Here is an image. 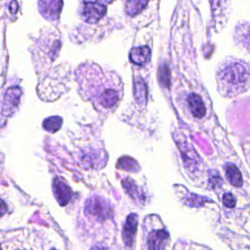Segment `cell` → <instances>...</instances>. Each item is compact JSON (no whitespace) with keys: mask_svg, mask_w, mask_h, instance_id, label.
<instances>
[{"mask_svg":"<svg viewBox=\"0 0 250 250\" xmlns=\"http://www.w3.org/2000/svg\"><path fill=\"white\" fill-rule=\"evenodd\" d=\"M100 2H96V1L83 2L84 5H83L81 16L85 22L90 24L97 23L102 17H104L107 11V7L104 4H101Z\"/></svg>","mask_w":250,"mask_h":250,"instance_id":"3957f363","label":"cell"},{"mask_svg":"<svg viewBox=\"0 0 250 250\" xmlns=\"http://www.w3.org/2000/svg\"><path fill=\"white\" fill-rule=\"evenodd\" d=\"M138 218L136 214L129 215L124 226L122 237H123L124 243L127 247H132L134 243V235L136 233L137 229H138Z\"/></svg>","mask_w":250,"mask_h":250,"instance_id":"277c9868","label":"cell"},{"mask_svg":"<svg viewBox=\"0 0 250 250\" xmlns=\"http://www.w3.org/2000/svg\"><path fill=\"white\" fill-rule=\"evenodd\" d=\"M91 250H104V249L101 248V247H94Z\"/></svg>","mask_w":250,"mask_h":250,"instance_id":"e0dca14e","label":"cell"},{"mask_svg":"<svg viewBox=\"0 0 250 250\" xmlns=\"http://www.w3.org/2000/svg\"><path fill=\"white\" fill-rule=\"evenodd\" d=\"M151 52L148 46H144L140 47L133 48L130 52L129 58L130 61L138 66L147 64L151 60Z\"/></svg>","mask_w":250,"mask_h":250,"instance_id":"52a82bcc","label":"cell"},{"mask_svg":"<svg viewBox=\"0 0 250 250\" xmlns=\"http://www.w3.org/2000/svg\"><path fill=\"white\" fill-rule=\"evenodd\" d=\"M62 120L59 116H51L46 118L42 123V127L50 133H55L59 131L62 125Z\"/></svg>","mask_w":250,"mask_h":250,"instance_id":"7c38bea8","label":"cell"},{"mask_svg":"<svg viewBox=\"0 0 250 250\" xmlns=\"http://www.w3.org/2000/svg\"><path fill=\"white\" fill-rule=\"evenodd\" d=\"M54 191L56 199L61 206H66L69 203L73 194L70 186L62 182L58 178L54 180Z\"/></svg>","mask_w":250,"mask_h":250,"instance_id":"5b68a950","label":"cell"},{"mask_svg":"<svg viewBox=\"0 0 250 250\" xmlns=\"http://www.w3.org/2000/svg\"><path fill=\"white\" fill-rule=\"evenodd\" d=\"M169 237V234L165 229L157 230L148 236V250H164L165 240Z\"/></svg>","mask_w":250,"mask_h":250,"instance_id":"9c48e42d","label":"cell"},{"mask_svg":"<svg viewBox=\"0 0 250 250\" xmlns=\"http://www.w3.org/2000/svg\"><path fill=\"white\" fill-rule=\"evenodd\" d=\"M218 87L229 97L247 91L250 86V66L242 61H230L221 67L217 74Z\"/></svg>","mask_w":250,"mask_h":250,"instance_id":"7a4b0ae2","label":"cell"},{"mask_svg":"<svg viewBox=\"0 0 250 250\" xmlns=\"http://www.w3.org/2000/svg\"><path fill=\"white\" fill-rule=\"evenodd\" d=\"M42 5L41 6V13L47 20L55 21L59 18L62 2L61 1H42L39 2Z\"/></svg>","mask_w":250,"mask_h":250,"instance_id":"8992f818","label":"cell"},{"mask_svg":"<svg viewBox=\"0 0 250 250\" xmlns=\"http://www.w3.org/2000/svg\"><path fill=\"white\" fill-rule=\"evenodd\" d=\"M229 182L235 187H241L243 186V180L241 172L236 166L234 165H228L227 166V172H226Z\"/></svg>","mask_w":250,"mask_h":250,"instance_id":"8fae6325","label":"cell"},{"mask_svg":"<svg viewBox=\"0 0 250 250\" xmlns=\"http://www.w3.org/2000/svg\"><path fill=\"white\" fill-rule=\"evenodd\" d=\"M86 209L88 210L91 215L102 219H105L110 214V208L107 204L97 197L90 199V203H87Z\"/></svg>","mask_w":250,"mask_h":250,"instance_id":"ba28073f","label":"cell"},{"mask_svg":"<svg viewBox=\"0 0 250 250\" xmlns=\"http://www.w3.org/2000/svg\"><path fill=\"white\" fill-rule=\"evenodd\" d=\"M146 4V1H129L126 12L130 16L137 15L145 8Z\"/></svg>","mask_w":250,"mask_h":250,"instance_id":"4fadbf2b","label":"cell"},{"mask_svg":"<svg viewBox=\"0 0 250 250\" xmlns=\"http://www.w3.org/2000/svg\"><path fill=\"white\" fill-rule=\"evenodd\" d=\"M188 102L191 114L195 118H202L206 115V106L200 96L196 94H191L188 98Z\"/></svg>","mask_w":250,"mask_h":250,"instance_id":"30bf717a","label":"cell"},{"mask_svg":"<svg viewBox=\"0 0 250 250\" xmlns=\"http://www.w3.org/2000/svg\"><path fill=\"white\" fill-rule=\"evenodd\" d=\"M54 250V249H53V250Z\"/></svg>","mask_w":250,"mask_h":250,"instance_id":"ac0fdd59","label":"cell"},{"mask_svg":"<svg viewBox=\"0 0 250 250\" xmlns=\"http://www.w3.org/2000/svg\"><path fill=\"white\" fill-rule=\"evenodd\" d=\"M223 203L227 208H232L236 205V199L232 193L228 192V193H225L223 195Z\"/></svg>","mask_w":250,"mask_h":250,"instance_id":"9a60e30c","label":"cell"},{"mask_svg":"<svg viewBox=\"0 0 250 250\" xmlns=\"http://www.w3.org/2000/svg\"><path fill=\"white\" fill-rule=\"evenodd\" d=\"M135 97L137 100H139L141 102H143L146 100V90L144 89L145 86L141 83V81L135 83Z\"/></svg>","mask_w":250,"mask_h":250,"instance_id":"2e32d148","label":"cell"},{"mask_svg":"<svg viewBox=\"0 0 250 250\" xmlns=\"http://www.w3.org/2000/svg\"><path fill=\"white\" fill-rule=\"evenodd\" d=\"M94 73L87 75L86 82L81 81V86L86 97L92 101L97 109L104 110L114 107L121 98V85L117 83L116 78H105L104 72L98 66L92 67ZM119 82V81H118Z\"/></svg>","mask_w":250,"mask_h":250,"instance_id":"6da1fadb","label":"cell"},{"mask_svg":"<svg viewBox=\"0 0 250 250\" xmlns=\"http://www.w3.org/2000/svg\"><path fill=\"white\" fill-rule=\"evenodd\" d=\"M118 167L121 169L126 170V171H134L136 170L138 164L132 158L124 157L118 161Z\"/></svg>","mask_w":250,"mask_h":250,"instance_id":"5bb4252c","label":"cell"}]
</instances>
